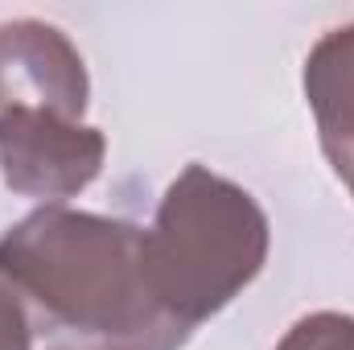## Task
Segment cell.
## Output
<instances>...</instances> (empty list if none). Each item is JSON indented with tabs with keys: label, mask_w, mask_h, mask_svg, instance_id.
<instances>
[{
	"label": "cell",
	"mask_w": 354,
	"mask_h": 350,
	"mask_svg": "<svg viewBox=\"0 0 354 350\" xmlns=\"http://www.w3.org/2000/svg\"><path fill=\"white\" fill-rule=\"evenodd\" d=\"M87 71L79 50L46 21L0 25V120L62 116L83 120Z\"/></svg>",
	"instance_id": "277c9868"
},
{
	"label": "cell",
	"mask_w": 354,
	"mask_h": 350,
	"mask_svg": "<svg viewBox=\"0 0 354 350\" xmlns=\"http://www.w3.org/2000/svg\"><path fill=\"white\" fill-rule=\"evenodd\" d=\"M54 350H124V347H103V342H95V347H54Z\"/></svg>",
	"instance_id": "ba28073f"
},
{
	"label": "cell",
	"mask_w": 354,
	"mask_h": 350,
	"mask_svg": "<svg viewBox=\"0 0 354 350\" xmlns=\"http://www.w3.org/2000/svg\"><path fill=\"white\" fill-rule=\"evenodd\" d=\"M0 280L50 326L103 347L177 350L189 334L153 297L145 231L120 219L41 206L0 239Z\"/></svg>",
	"instance_id": "6da1fadb"
},
{
	"label": "cell",
	"mask_w": 354,
	"mask_h": 350,
	"mask_svg": "<svg viewBox=\"0 0 354 350\" xmlns=\"http://www.w3.org/2000/svg\"><path fill=\"white\" fill-rule=\"evenodd\" d=\"M305 95L322 149L342 177L354 174V25L326 33L305 62Z\"/></svg>",
	"instance_id": "5b68a950"
},
{
	"label": "cell",
	"mask_w": 354,
	"mask_h": 350,
	"mask_svg": "<svg viewBox=\"0 0 354 350\" xmlns=\"http://www.w3.org/2000/svg\"><path fill=\"white\" fill-rule=\"evenodd\" d=\"M346 181H351V190H354V174H351V177H346Z\"/></svg>",
	"instance_id": "9c48e42d"
},
{
	"label": "cell",
	"mask_w": 354,
	"mask_h": 350,
	"mask_svg": "<svg viewBox=\"0 0 354 350\" xmlns=\"http://www.w3.org/2000/svg\"><path fill=\"white\" fill-rule=\"evenodd\" d=\"M0 350H29V317L4 280H0Z\"/></svg>",
	"instance_id": "52a82bcc"
},
{
	"label": "cell",
	"mask_w": 354,
	"mask_h": 350,
	"mask_svg": "<svg viewBox=\"0 0 354 350\" xmlns=\"http://www.w3.org/2000/svg\"><path fill=\"white\" fill-rule=\"evenodd\" d=\"M276 350H354V317L346 313H309L301 317Z\"/></svg>",
	"instance_id": "8992f818"
},
{
	"label": "cell",
	"mask_w": 354,
	"mask_h": 350,
	"mask_svg": "<svg viewBox=\"0 0 354 350\" xmlns=\"http://www.w3.org/2000/svg\"><path fill=\"white\" fill-rule=\"evenodd\" d=\"M268 256V219L248 190L189 165L145 231L149 284L185 334L256 280Z\"/></svg>",
	"instance_id": "7a4b0ae2"
},
{
	"label": "cell",
	"mask_w": 354,
	"mask_h": 350,
	"mask_svg": "<svg viewBox=\"0 0 354 350\" xmlns=\"http://www.w3.org/2000/svg\"><path fill=\"white\" fill-rule=\"evenodd\" d=\"M107 140L99 128L62 116L0 120V174L25 198L62 202L87 190L103 169Z\"/></svg>",
	"instance_id": "3957f363"
}]
</instances>
